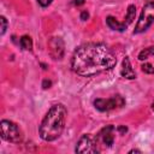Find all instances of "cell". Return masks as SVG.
<instances>
[{
  "label": "cell",
  "mask_w": 154,
  "mask_h": 154,
  "mask_svg": "<svg viewBox=\"0 0 154 154\" xmlns=\"http://www.w3.org/2000/svg\"><path fill=\"white\" fill-rule=\"evenodd\" d=\"M116 64V55L102 43L82 45L73 52L71 58L72 71L83 77H90L111 70Z\"/></svg>",
  "instance_id": "6da1fadb"
},
{
  "label": "cell",
  "mask_w": 154,
  "mask_h": 154,
  "mask_svg": "<svg viewBox=\"0 0 154 154\" xmlns=\"http://www.w3.org/2000/svg\"><path fill=\"white\" fill-rule=\"evenodd\" d=\"M66 114H67V111L63 103L53 105L47 112V114L45 116L43 120L41 122V125L38 129L41 138L48 142L57 140L61 135L65 128Z\"/></svg>",
  "instance_id": "7a4b0ae2"
},
{
  "label": "cell",
  "mask_w": 154,
  "mask_h": 154,
  "mask_svg": "<svg viewBox=\"0 0 154 154\" xmlns=\"http://www.w3.org/2000/svg\"><path fill=\"white\" fill-rule=\"evenodd\" d=\"M0 134L1 137L7 141V142H12V143H20L23 141V132L19 129V126L11 122V120H1L0 123Z\"/></svg>",
  "instance_id": "3957f363"
},
{
  "label": "cell",
  "mask_w": 154,
  "mask_h": 154,
  "mask_svg": "<svg viewBox=\"0 0 154 154\" xmlns=\"http://www.w3.org/2000/svg\"><path fill=\"white\" fill-rule=\"evenodd\" d=\"M154 23V4H147L143 6L141 16L134 29V34H141L146 31Z\"/></svg>",
  "instance_id": "277c9868"
},
{
  "label": "cell",
  "mask_w": 154,
  "mask_h": 154,
  "mask_svg": "<svg viewBox=\"0 0 154 154\" xmlns=\"http://www.w3.org/2000/svg\"><path fill=\"white\" fill-rule=\"evenodd\" d=\"M124 103H125V100L120 95H116V96H112L109 99H96V100H94L95 108L101 111V112H107V111L119 108V107L124 106Z\"/></svg>",
  "instance_id": "5b68a950"
},
{
  "label": "cell",
  "mask_w": 154,
  "mask_h": 154,
  "mask_svg": "<svg viewBox=\"0 0 154 154\" xmlns=\"http://www.w3.org/2000/svg\"><path fill=\"white\" fill-rule=\"evenodd\" d=\"M97 143L90 135H83L76 146V153H97Z\"/></svg>",
  "instance_id": "8992f818"
},
{
  "label": "cell",
  "mask_w": 154,
  "mask_h": 154,
  "mask_svg": "<svg viewBox=\"0 0 154 154\" xmlns=\"http://www.w3.org/2000/svg\"><path fill=\"white\" fill-rule=\"evenodd\" d=\"M48 47H49V54L54 60L63 59L65 52V45L61 37H52L48 42Z\"/></svg>",
  "instance_id": "52a82bcc"
},
{
  "label": "cell",
  "mask_w": 154,
  "mask_h": 154,
  "mask_svg": "<svg viewBox=\"0 0 154 154\" xmlns=\"http://www.w3.org/2000/svg\"><path fill=\"white\" fill-rule=\"evenodd\" d=\"M113 131H114V126H113V125H108V126L103 128V129L99 132V135L96 136V138H95L96 143H97L99 141H101L102 144H105V146H107V147H111V146L113 144V142H114Z\"/></svg>",
  "instance_id": "ba28073f"
},
{
  "label": "cell",
  "mask_w": 154,
  "mask_h": 154,
  "mask_svg": "<svg viewBox=\"0 0 154 154\" xmlns=\"http://www.w3.org/2000/svg\"><path fill=\"white\" fill-rule=\"evenodd\" d=\"M120 75H122L124 78H128V79H134V78H136V73H135V71L132 70V66H131L130 60H129L128 57H125V58L123 59Z\"/></svg>",
  "instance_id": "9c48e42d"
},
{
  "label": "cell",
  "mask_w": 154,
  "mask_h": 154,
  "mask_svg": "<svg viewBox=\"0 0 154 154\" xmlns=\"http://www.w3.org/2000/svg\"><path fill=\"white\" fill-rule=\"evenodd\" d=\"M106 23H107V25L112 29V30H117V31H124V30H126V28H128V25L125 24V23H119L114 17H112V16H108L107 18H106Z\"/></svg>",
  "instance_id": "30bf717a"
},
{
  "label": "cell",
  "mask_w": 154,
  "mask_h": 154,
  "mask_svg": "<svg viewBox=\"0 0 154 154\" xmlns=\"http://www.w3.org/2000/svg\"><path fill=\"white\" fill-rule=\"evenodd\" d=\"M135 16H136V7H135V5H129V7H128V11H126V16H125V24L126 25H129V24H131L132 22H134V19H135Z\"/></svg>",
  "instance_id": "8fae6325"
},
{
  "label": "cell",
  "mask_w": 154,
  "mask_h": 154,
  "mask_svg": "<svg viewBox=\"0 0 154 154\" xmlns=\"http://www.w3.org/2000/svg\"><path fill=\"white\" fill-rule=\"evenodd\" d=\"M19 43H20V47L25 51H31L32 49V41H31V37L28 36V35H23L20 37Z\"/></svg>",
  "instance_id": "7c38bea8"
},
{
  "label": "cell",
  "mask_w": 154,
  "mask_h": 154,
  "mask_svg": "<svg viewBox=\"0 0 154 154\" xmlns=\"http://www.w3.org/2000/svg\"><path fill=\"white\" fill-rule=\"evenodd\" d=\"M152 55H154V47H148V48H144L143 51L140 52L138 59L140 60H146Z\"/></svg>",
  "instance_id": "4fadbf2b"
},
{
  "label": "cell",
  "mask_w": 154,
  "mask_h": 154,
  "mask_svg": "<svg viewBox=\"0 0 154 154\" xmlns=\"http://www.w3.org/2000/svg\"><path fill=\"white\" fill-rule=\"evenodd\" d=\"M142 71L146 72V73H149V75H153L154 73V65L149 64V63H144L142 64Z\"/></svg>",
  "instance_id": "5bb4252c"
},
{
  "label": "cell",
  "mask_w": 154,
  "mask_h": 154,
  "mask_svg": "<svg viewBox=\"0 0 154 154\" xmlns=\"http://www.w3.org/2000/svg\"><path fill=\"white\" fill-rule=\"evenodd\" d=\"M0 22H1V35H4L6 29H7V20H6V18L4 16H1L0 17Z\"/></svg>",
  "instance_id": "9a60e30c"
},
{
  "label": "cell",
  "mask_w": 154,
  "mask_h": 154,
  "mask_svg": "<svg viewBox=\"0 0 154 154\" xmlns=\"http://www.w3.org/2000/svg\"><path fill=\"white\" fill-rule=\"evenodd\" d=\"M37 2H38L42 7H47V6H49V5H51L52 0H37Z\"/></svg>",
  "instance_id": "2e32d148"
},
{
  "label": "cell",
  "mask_w": 154,
  "mask_h": 154,
  "mask_svg": "<svg viewBox=\"0 0 154 154\" xmlns=\"http://www.w3.org/2000/svg\"><path fill=\"white\" fill-rule=\"evenodd\" d=\"M51 85H52V82H51V81H48V79H45V81L42 82V88H43V89L51 88Z\"/></svg>",
  "instance_id": "e0dca14e"
},
{
  "label": "cell",
  "mask_w": 154,
  "mask_h": 154,
  "mask_svg": "<svg viewBox=\"0 0 154 154\" xmlns=\"http://www.w3.org/2000/svg\"><path fill=\"white\" fill-rule=\"evenodd\" d=\"M117 130H118V132H119V134H122V135H123V134H125V132L128 131V128H126V126H124V125H119V126L117 128Z\"/></svg>",
  "instance_id": "ac0fdd59"
},
{
  "label": "cell",
  "mask_w": 154,
  "mask_h": 154,
  "mask_svg": "<svg viewBox=\"0 0 154 154\" xmlns=\"http://www.w3.org/2000/svg\"><path fill=\"white\" fill-rule=\"evenodd\" d=\"M89 18V13L87 12V11H83L82 13H81V19L82 20H87Z\"/></svg>",
  "instance_id": "d6986e66"
},
{
  "label": "cell",
  "mask_w": 154,
  "mask_h": 154,
  "mask_svg": "<svg viewBox=\"0 0 154 154\" xmlns=\"http://www.w3.org/2000/svg\"><path fill=\"white\" fill-rule=\"evenodd\" d=\"M84 1H85V0H75V1H73V4H75L76 6H79V5H83V4H84Z\"/></svg>",
  "instance_id": "ffe728a7"
},
{
  "label": "cell",
  "mask_w": 154,
  "mask_h": 154,
  "mask_svg": "<svg viewBox=\"0 0 154 154\" xmlns=\"http://www.w3.org/2000/svg\"><path fill=\"white\" fill-rule=\"evenodd\" d=\"M129 153H141V150H138V149H131Z\"/></svg>",
  "instance_id": "44dd1931"
},
{
  "label": "cell",
  "mask_w": 154,
  "mask_h": 154,
  "mask_svg": "<svg viewBox=\"0 0 154 154\" xmlns=\"http://www.w3.org/2000/svg\"><path fill=\"white\" fill-rule=\"evenodd\" d=\"M147 4H154V0H146Z\"/></svg>",
  "instance_id": "7402d4cb"
},
{
  "label": "cell",
  "mask_w": 154,
  "mask_h": 154,
  "mask_svg": "<svg viewBox=\"0 0 154 154\" xmlns=\"http://www.w3.org/2000/svg\"><path fill=\"white\" fill-rule=\"evenodd\" d=\"M152 109H153V111H154V102H153V103H152Z\"/></svg>",
  "instance_id": "603a6c76"
}]
</instances>
